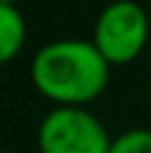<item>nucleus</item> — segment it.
Listing matches in <instances>:
<instances>
[{
  "label": "nucleus",
  "instance_id": "obj_3",
  "mask_svg": "<svg viewBox=\"0 0 151 153\" xmlns=\"http://www.w3.org/2000/svg\"><path fill=\"white\" fill-rule=\"evenodd\" d=\"M35 141L40 153H108L113 138L88 108H50Z\"/></svg>",
  "mask_w": 151,
  "mask_h": 153
},
{
  "label": "nucleus",
  "instance_id": "obj_6",
  "mask_svg": "<svg viewBox=\"0 0 151 153\" xmlns=\"http://www.w3.org/2000/svg\"><path fill=\"white\" fill-rule=\"evenodd\" d=\"M0 3H5V5H18L20 0H0Z\"/></svg>",
  "mask_w": 151,
  "mask_h": 153
},
{
  "label": "nucleus",
  "instance_id": "obj_1",
  "mask_svg": "<svg viewBox=\"0 0 151 153\" xmlns=\"http://www.w3.org/2000/svg\"><path fill=\"white\" fill-rule=\"evenodd\" d=\"M30 80L53 108H88L108 88L111 65L83 38H58L35 50Z\"/></svg>",
  "mask_w": 151,
  "mask_h": 153
},
{
  "label": "nucleus",
  "instance_id": "obj_5",
  "mask_svg": "<svg viewBox=\"0 0 151 153\" xmlns=\"http://www.w3.org/2000/svg\"><path fill=\"white\" fill-rule=\"evenodd\" d=\"M108 153H151V131L131 128V131L118 133L111 141Z\"/></svg>",
  "mask_w": 151,
  "mask_h": 153
},
{
  "label": "nucleus",
  "instance_id": "obj_4",
  "mask_svg": "<svg viewBox=\"0 0 151 153\" xmlns=\"http://www.w3.org/2000/svg\"><path fill=\"white\" fill-rule=\"evenodd\" d=\"M28 38V23L18 5L0 3V68L20 55Z\"/></svg>",
  "mask_w": 151,
  "mask_h": 153
},
{
  "label": "nucleus",
  "instance_id": "obj_2",
  "mask_svg": "<svg viewBox=\"0 0 151 153\" xmlns=\"http://www.w3.org/2000/svg\"><path fill=\"white\" fill-rule=\"evenodd\" d=\"M149 13L136 0H113L98 13L91 43L108 65H129L149 43Z\"/></svg>",
  "mask_w": 151,
  "mask_h": 153
},
{
  "label": "nucleus",
  "instance_id": "obj_7",
  "mask_svg": "<svg viewBox=\"0 0 151 153\" xmlns=\"http://www.w3.org/2000/svg\"><path fill=\"white\" fill-rule=\"evenodd\" d=\"M0 153H13V151H0Z\"/></svg>",
  "mask_w": 151,
  "mask_h": 153
}]
</instances>
